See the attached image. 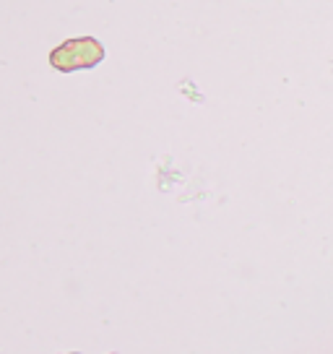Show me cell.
<instances>
[{
  "mask_svg": "<svg viewBox=\"0 0 333 354\" xmlns=\"http://www.w3.org/2000/svg\"><path fill=\"white\" fill-rule=\"evenodd\" d=\"M107 57L104 44L97 37H76L57 44L50 53V66L60 73H76V71H91Z\"/></svg>",
  "mask_w": 333,
  "mask_h": 354,
  "instance_id": "obj_1",
  "label": "cell"
},
{
  "mask_svg": "<svg viewBox=\"0 0 333 354\" xmlns=\"http://www.w3.org/2000/svg\"><path fill=\"white\" fill-rule=\"evenodd\" d=\"M60 354H81V352H60Z\"/></svg>",
  "mask_w": 333,
  "mask_h": 354,
  "instance_id": "obj_2",
  "label": "cell"
},
{
  "mask_svg": "<svg viewBox=\"0 0 333 354\" xmlns=\"http://www.w3.org/2000/svg\"><path fill=\"white\" fill-rule=\"evenodd\" d=\"M110 354H117V352H110Z\"/></svg>",
  "mask_w": 333,
  "mask_h": 354,
  "instance_id": "obj_3",
  "label": "cell"
}]
</instances>
